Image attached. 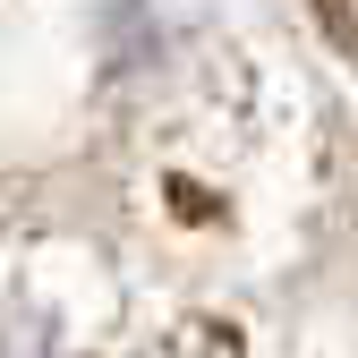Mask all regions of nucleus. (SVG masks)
<instances>
[{
  "label": "nucleus",
  "mask_w": 358,
  "mask_h": 358,
  "mask_svg": "<svg viewBox=\"0 0 358 358\" xmlns=\"http://www.w3.org/2000/svg\"><path fill=\"white\" fill-rule=\"evenodd\" d=\"M316 9V26H324V43L341 60H358V0H307Z\"/></svg>",
  "instance_id": "obj_1"
}]
</instances>
